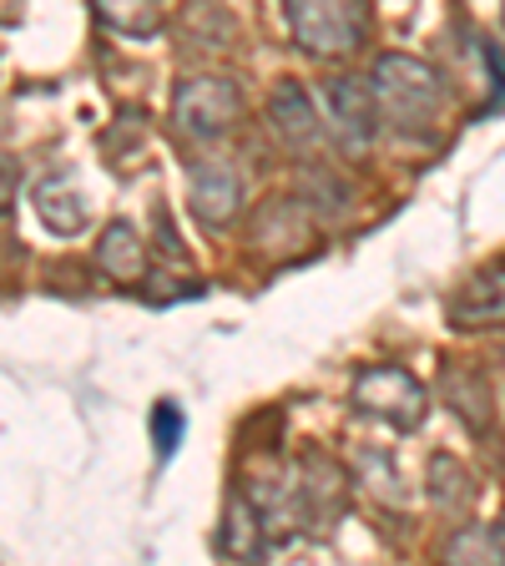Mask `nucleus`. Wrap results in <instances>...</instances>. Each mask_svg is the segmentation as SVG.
Returning <instances> with one entry per match:
<instances>
[{"label":"nucleus","instance_id":"1","mask_svg":"<svg viewBox=\"0 0 505 566\" xmlns=\"http://www.w3.org/2000/svg\"><path fill=\"white\" fill-rule=\"evenodd\" d=\"M369 96H375V112H385L400 132H414L440 112L445 86H440V71L430 66V61L404 56V51H389V56L375 61Z\"/></svg>","mask_w":505,"mask_h":566},{"label":"nucleus","instance_id":"2","mask_svg":"<svg viewBox=\"0 0 505 566\" xmlns=\"http://www.w3.org/2000/svg\"><path fill=\"white\" fill-rule=\"evenodd\" d=\"M349 506V475L334 455L304 450L298 465L288 471V511L304 531H329Z\"/></svg>","mask_w":505,"mask_h":566},{"label":"nucleus","instance_id":"3","mask_svg":"<svg viewBox=\"0 0 505 566\" xmlns=\"http://www.w3.org/2000/svg\"><path fill=\"white\" fill-rule=\"evenodd\" d=\"M354 405H359V415L389 424V430H400V436L420 430L424 415H430V395H424V385L400 365L359 369V379H354Z\"/></svg>","mask_w":505,"mask_h":566},{"label":"nucleus","instance_id":"4","mask_svg":"<svg viewBox=\"0 0 505 566\" xmlns=\"http://www.w3.org/2000/svg\"><path fill=\"white\" fill-rule=\"evenodd\" d=\"M288 31L308 56H349L359 41H365L369 11L354 6V0H334V6H318V0H294L288 6Z\"/></svg>","mask_w":505,"mask_h":566},{"label":"nucleus","instance_id":"5","mask_svg":"<svg viewBox=\"0 0 505 566\" xmlns=\"http://www.w3.org/2000/svg\"><path fill=\"white\" fill-rule=\"evenodd\" d=\"M243 117V92L233 76H188L172 96V127L182 137H223L233 132V122Z\"/></svg>","mask_w":505,"mask_h":566},{"label":"nucleus","instance_id":"6","mask_svg":"<svg viewBox=\"0 0 505 566\" xmlns=\"http://www.w3.org/2000/svg\"><path fill=\"white\" fill-rule=\"evenodd\" d=\"M324 102H329V117H334V132L349 153H365L375 142V127H379V112H375V96L359 76H329L324 82Z\"/></svg>","mask_w":505,"mask_h":566},{"label":"nucleus","instance_id":"7","mask_svg":"<svg viewBox=\"0 0 505 566\" xmlns=\"http://www.w3.org/2000/svg\"><path fill=\"white\" fill-rule=\"evenodd\" d=\"M238 208H243V172L233 163L208 157V163L192 167V212H198V223L228 228Z\"/></svg>","mask_w":505,"mask_h":566},{"label":"nucleus","instance_id":"8","mask_svg":"<svg viewBox=\"0 0 505 566\" xmlns=\"http://www.w3.org/2000/svg\"><path fill=\"white\" fill-rule=\"evenodd\" d=\"M455 329H491L505 324V269H481L475 279H465L445 304Z\"/></svg>","mask_w":505,"mask_h":566},{"label":"nucleus","instance_id":"9","mask_svg":"<svg viewBox=\"0 0 505 566\" xmlns=\"http://www.w3.org/2000/svg\"><path fill=\"white\" fill-rule=\"evenodd\" d=\"M269 122H273V132L283 137V147H294V153H308V147L324 137L314 102H308V92H304L298 82H278V86H273V96H269Z\"/></svg>","mask_w":505,"mask_h":566},{"label":"nucleus","instance_id":"10","mask_svg":"<svg viewBox=\"0 0 505 566\" xmlns=\"http://www.w3.org/2000/svg\"><path fill=\"white\" fill-rule=\"evenodd\" d=\"M253 243L259 248H269V253H294V248H304L308 243V212H304V202L298 198H273V202H263L259 208V218H253Z\"/></svg>","mask_w":505,"mask_h":566},{"label":"nucleus","instance_id":"11","mask_svg":"<svg viewBox=\"0 0 505 566\" xmlns=\"http://www.w3.org/2000/svg\"><path fill=\"white\" fill-rule=\"evenodd\" d=\"M35 218H41L51 233L71 238V233H82L92 212H86V198L76 192L71 177H46V182L35 188Z\"/></svg>","mask_w":505,"mask_h":566},{"label":"nucleus","instance_id":"12","mask_svg":"<svg viewBox=\"0 0 505 566\" xmlns=\"http://www.w3.org/2000/svg\"><path fill=\"white\" fill-rule=\"evenodd\" d=\"M96 263H102L106 279L137 283L141 273H147V248H141L137 228H131V223H112V228H106L102 243H96Z\"/></svg>","mask_w":505,"mask_h":566},{"label":"nucleus","instance_id":"13","mask_svg":"<svg viewBox=\"0 0 505 566\" xmlns=\"http://www.w3.org/2000/svg\"><path fill=\"white\" fill-rule=\"evenodd\" d=\"M263 546H269V531H263L259 511L248 506V495H233V501H228V516H223V552L233 556V562L259 566Z\"/></svg>","mask_w":505,"mask_h":566},{"label":"nucleus","instance_id":"14","mask_svg":"<svg viewBox=\"0 0 505 566\" xmlns=\"http://www.w3.org/2000/svg\"><path fill=\"white\" fill-rule=\"evenodd\" d=\"M440 385H445L450 410L471 424L475 436H481V430H491V385H485V375H475V369H445V379H440Z\"/></svg>","mask_w":505,"mask_h":566},{"label":"nucleus","instance_id":"15","mask_svg":"<svg viewBox=\"0 0 505 566\" xmlns=\"http://www.w3.org/2000/svg\"><path fill=\"white\" fill-rule=\"evenodd\" d=\"M445 566H505V521L455 531L445 542Z\"/></svg>","mask_w":505,"mask_h":566},{"label":"nucleus","instance_id":"16","mask_svg":"<svg viewBox=\"0 0 505 566\" xmlns=\"http://www.w3.org/2000/svg\"><path fill=\"white\" fill-rule=\"evenodd\" d=\"M430 501H435L440 511L475 506V475L465 471L455 455H435L430 460Z\"/></svg>","mask_w":505,"mask_h":566},{"label":"nucleus","instance_id":"17","mask_svg":"<svg viewBox=\"0 0 505 566\" xmlns=\"http://www.w3.org/2000/svg\"><path fill=\"white\" fill-rule=\"evenodd\" d=\"M298 188H304V208H314V212L329 208L334 218H339V212H349V202H354L349 182H339V177H334L329 167H308Z\"/></svg>","mask_w":505,"mask_h":566},{"label":"nucleus","instance_id":"18","mask_svg":"<svg viewBox=\"0 0 505 566\" xmlns=\"http://www.w3.org/2000/svg\"><path fill=\"white\" fill-rule=\"evenodd\" d=\"M359 481H365V491H375L379 501H389V506L404 501V481H400V471H394L389 450H365V455H359Z\"/></svg>","mask_w":505,"mask_h":566},{"label":"nucleus","instance_id":"19","mask_svg":"<svg viewBox=\"0 0 505 566\" xmlns=\"http://www.w3.org/2000/svg\"><path fill=\"white\" fill-rule=\"evenodd\" d=\"M96 15H102V25H112V31L122 35H152L162 31V6H112V0H102L96 6Z\"/></svg>","mask_w":505,"mask_h":566},{"label":"nucleus","instance_id":"20","mask_svg":"<svg viewBox=\"0 0 505 566\" xmlns=\"http://www.w3.org/2000/svg\"><path fill=\"white\" fill-rule=\"evenodd\" d=\"M182 430H188V420H182V410H177L172 400H162L152 410V440H157V460H172L177 446H182Z\"/></svg>","mask_w":505,"mask_h":566},{"label":"nucleus","instance_id":"21","mask_svg":"<svg viewBox=\"0 0 505 566\" xmlns=\"http://www.w3.org/2000/svg\"><path fill=\"white\" fill-rule=\"evenodd\" d=\"M15 182H21V172H15V163H11V157H0V208L11 202Z\"/></svg>","mask_w":505,"mask_h":566}]
</instances>
